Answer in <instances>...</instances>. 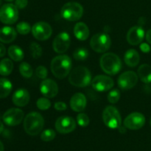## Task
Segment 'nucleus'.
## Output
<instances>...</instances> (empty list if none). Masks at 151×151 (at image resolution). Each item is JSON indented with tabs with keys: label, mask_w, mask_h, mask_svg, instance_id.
Returning <instances> with one entry per match:
<instances>
[{
	"label": "nucleus",
	"mask_w": 151,
	"mask_h": 151,
	"mask_svg": "<svg viewBox=\"0 0 151 151\" xmlns=\"http://www.w3.org/2000/svg\"><path fill=\"white\" fill-rule=\"evenodd\" d=\"M50 69L55 78L63 79L70 73L72 69V60L66 55L56 56L52 60Z\"/></svg>",
	"instance_id": "nucleus-1"
},
{
	"label": "nucleus",
	"mask_w": 151,
	"mask_h": 151,
	"mask_svg": "<svg viewBox=\"0 0 151 151\" xmlns=\"http://www.w3.org/2000/svg\"><path fill=\"white\" fill-rule=\"evenodd\" d=\"M100 67L109 75H115L122 69V61L118 55L112 52L105 53L100 60Z\"/></svg>",
	"instance_id": "nucleus-2"
},
{
	"label": "nucleus",
	"mask_w": 151,
	"mask_h": 151,
	"mask_svg": "<svg viewBox=\"0 0 151 151\" xmlns=\"http://www.w3.org/2000/svg\"><path fill=\"white\" fill-rule=\"evenodd\" d=\"M91 74L85 66H77L71 71L69 81L72 86L79 88L87 86L91 82Z\"/></svg>",
	"instance_id": "nucleus-3"
},
{
	"label": "nucleus",
	"mask_w": 151,
	"mask_h": 151,
	"mask_svg": "<svg viewBox=\"0 0 151 151\" xmlns=\"http://www.w3.org/2000/svg\"><path fill=\"white\" fill-rule=\"evenodd\" d=\"M44 125V119L38 112H31L24 119L25 132L30 136H36L41 133Z\"/></svg>",
	"instance_id": "nucleus-4"
},
{
	"label": "nucleus",
	"mask_w": 151,
	"mask_h": 151,
	"mask_svg": "<svg viewBox=\"0 0 151 151\" xmlns=\"http://www.w3.org/2000/svg\"><path fill=\"white\" fill-rule=\"evenodd\" d=\"M60 14L64 19L75 22L81 19L83 14V7L81 4L75 1L67 2L62 7Z\"/></svg>",
	"instance_id": "nucleus-5"
},
{
	"label": "nucleus",
	"mask_w": 151,
	"mask_h": 151,
	"mask_svg": "<svg viewBox=\"0 0 151 151\" xmlns=\"http://www.w3.org/2000/svg\"><path fill=\"white\" fill-rule=\"evenodd\" d=\"M103 119L105 125L111 129H116L121 126L122 118L119 111L115 107L109 106L103 112Z\"/></svg>",
	"instance_id": "nucleus-6"
},
{
	"label": "nucleus",
	"mask_w": 151,
	"mask_h": 151,
	"mask_svg": "<svg viewBox=\"0 0 151 151\" xmlns=\"http://www.w3.org/2000/svg\"><path fill=\"white\" fill-rule=\"evenodd\" d=\"M111 40L108 34L102 32L93 35L90 41V46L94 52L97 53H103L110 49Z\"/></svg>",
	"instance_id": "nucleus-7"
},
{
	"label": "nucleus",
	"mask_w": 151,
	"mask_h": 151,
	"mask_svg": "<svg viewBox=\"0 0 151 151\" xmlns=\"http://www.w3.org/2000/svg\"><path fill=\"white\" fill-rule=\"evenodd\" d=\"M19 19V11L15 4H5L0 8V21L5 24H13Z\"/></svg>",
	"instance_id": "nucleus-8"
},
{
	"label": "nucleus",
	"mask_w": 151,
	"mask_h": 151,
	"mask_svg": "<svg viewBox=\"0 0 151 151\" xmlns=\"http://www.w3.org/2000/svg\"><path fill=\"white\" fill-rule=\"evenodd\" d=\"M32 34L35 39L38 41H46L49 39L52 33V29L48 23L38 22L32 27Z\"/></svg>",
	"instance_id": "nucleus-9"
},
{
	"label": "nucleus",
	"mask_w": 151,
	"mask_h": 151,
	"mask_svg": "<svg viewBox=\"0 0 151 151\" xmlns=\"http://www.w3.org/2000/svg\"><path fill=\"white\" fill-rule=\"evenodd\" d=\"M23 111L16 108L8 109L3 114V122L8 126H16L19 125L24 119Z\"/></svg>",
	"instance_id": "nucleus-10"
},
{
	"label": "nucleus",
	"mask_w": 151,
	"mask_h": 151,
	"mask_svg": "<svg viewBox=\"0 0 151 151\" xmlns=\"http://www.w3.org/2000/svg\"><path fill=\"white\" fill-rule=\"evenodd\" d=\"M145 123V117L139 112H134L130 114L124 120V125L126 128L136 131L142 128Z\"/></svg>",
	"instance_id": "nucleus-11"
},
{
	"label": "nucleus",
	"mask_w": 151,
	"mask_h": 151,
	"mask_svg": "<svg viewBox=\"0 0 151 151\" xmlns=\"http://www.w3.org/2000/svg\"><path fill=\"white\" fill-rule=\"evenodd\" d=\"M138 82V75L133 71H127L121 74L118 78V86L123 90L134 88Z\"/></svg>",
	"instance_id": "nucleus-12"
},
{
	"label": "nucleus",
	"mask_w": 151,
	"mask_h": 151,
	"mask_svg": "<svg viewBox=\"0 0 151 151\" xmlns=\"http://www.w3.org/2000/svg\"><path fill=\"white\" fill-rule=\"evenodd\" d=\"M55 128L60 134H66L72 132L76 128V122L69 116H62L55 122Z\"/></svg>",
	"instance_id": "nucleus-13"
},
{
	"label": "nucleus",
	"mask_w": 151,
	"mask_h": 151,
	"mask_svg": "<svg viewBox=\"0 0 151 151\" xmlns=\"http://www.w3.org/2000/svg\"><path fill=\"white\" fill-rule=\"evenodd\" d=\"M114 85V83L111 78L106 75H97L91 81V86L93 88L100 92L109 91L113 88Z\"/></svg>",
	"instance_id": "nucleus-14"
},
{
	"label": "nucleus",
	"mask_w": 151,
	"mask_h": 151,
	"mask_svg": "<svg viewBox=\"0 0 151 151\" xmlns=\"http://www.w3.org/2000/svg\"><path fill=\"white\" fill-rule=\"evenodd\" d=\"M70 36L66 32H62L59 33L55 38L52 43V47L56 53L62 54L67 51L70 46Z\"/></svg>",
	"instance_id": "nucleus-15"
},
{
	"label": "nucleus",
	"mask_w": 151,
	"mask_h": 151,
	"mask_svg": "<svg viewBox=\"0 0 151 151\" xmlns=\"http://www.w3.org/2000/svg\"><path fill=\"white\" fill-rule=\"evenodd\" d=\"M41 94L47 98L55 97L58 93V86L55 81L52 79H44L40 85Z\"/></svg>",
	"instance_id": "nucleus-16"
},
{
	"label": "nucleus",
	"mask_w": 151,
	"mask_h": 151,
	"mask_svg": "<svg viewBox=\"0 0 151 151\" xmlns=\"http://www.w3.org/2000/svg\"><path fill=\"white\" fill-rule=\"evenodd\" d=\"M145 33L142 27L139 26L132 27L127 33V41L131 45L136 46L141 44Z\"/></svg>",
	"instance_id": "nucleus-17"
},
{
	"label": "nucleus",
	"mask_w": 151,
	"mask_h": 151,
	"mask_svg": "<svg viewBox=\"0 0 151 151\" xmlns=\"http://www.w3.org/2000/svg\"><path fill=\"white\" fill-rule=\"evenodd\" d=\"M69 103H70L71 109L74 111L81 112L86 107V97L82 93H76L70 99Z\"/></svg>",
	"instance_id": "nucleus-18"
},
{
	"label": "nucleus",
	"mask_w": 151,
	"mask_h": 151,
	"mask_svg": "<svg viewBox=\"0 0 151 151\" xmlns=\"http://www.w3.org/2000/svg\"><path fill=\"white\" fill-rule=\"evenodd\" d=\"M13 103L19 107H24L28 104L29 101V94L27 90L20 88L15 91L12 97Z\"/></svg>",
	"instance_id": "nucleus-19"
},
{
	"label": "nucleus",
	"mask_w": 151,
	"mask_h": 151,
	"mask_svg": "<svg viewBox=\"0 0 151 151\" xmlns=\"http://www.w3.org/2000/svg\"><path fill=\"white\" fill-rule=\"evenodd\" d=\"M16 29L11 27H3L0 29V42L10 44L16 39Z\"/></svg>",
	"instance_id": "nucleus-20"
},
{
	"label": "nucleus",
	"mask_w": 151,
	"mask_h": 151,
	"mask_svg": "<svg viewBox=\"0 0 151 151\" xmlns=\"http://www.w3.org/2000/svg\"><path fill=\"white\" fill-rule=\"evenodd\" d=\"M75 36L80 41H86L89 36V29L88 26L83 22H78L74 28Z\"/></svg>",
	"instance_id": "nucleus-21"
},
{
	"label": "nucleus",
	"mask_w": 151,
	"mask_h": 151,
	"mask_svg": "<svg viewBox=\"0 0 151 151\" xmlns=\"http://www.w3.org/2000/svg\"><path fill=\"white\" fill-rule=\"evenodd\" d=\"M124 60L127 66H130V67H135L139 64L140 61L139 54L137 50H134V49L128 50L125 52V56H124Z\"/></svg>",
	"instance_id": "nucleus-22"
},
{
	"label": "nucleus",
	"mask_w": 151,
	"mask_h": 151,
	"mask_svg": "<svg viewBox=\"0 0 151 151\" xmlns=\"http://www.w3.org/2000/svg\"><path fill=\"white\" fill-rule=\"evenodd\" d=\"M138 76L145 83H151V66L148 64L141 65L138 69Z\"/></svg>",
	"instance_id": "nucleus-23"
},
{
	"label": "nucleus",
	"mask_w": 151,
	"mask_h": 151,
	"mask_svg": "<svg viewBox=\"0 0 151 151\" xmlns=\"http://www.w3.org/2000/svg\"><path fill=\"white\" fill-rule=\"evenodd\" d=\"M11 82L6 78H0V98H5L12 91Z\"/></svg>",
	"instance_id": "nucleus-24"
},
{
	"label": "nucleus",
	"mask_w": 151,
	"mask_h": 151,
	"mask_svg": "<svg viewBox=\"0 0 151 151\" xmlns=\"http://www.w3.org/2000/svg\"><path fill=\"white\" fill-rule=\"evenodd\" d=\"M8 55L15 61H21L23 60L24 54L20 47L16 45H12L8 48Z\"/></svg>",
	"instance_id": "nucleus-25"
},
{
	"label": "nucleus",
	"mask_w": 151,
	"mask_h": 151,
	"mask_svg": "<svg viewBox=\"0 0 151 151\" xmlns=\"http://www.w3.org/2000/svg\"><path fill=\"white\" fill-rule=\"evenodd\" d=\"M13 69V63L9 58H4L0 61V75L7 76Z\"/></svg>",
	"instance_id": "nucleus-26"
},
{
	"label": "nucleus",
	"mask_w": 151,
	"mask_h": 151,
	"mask_svg": "<svg viewBox=\"0 0 151 151\" xmlns=\"http://www.w3.org/2000/svg\"><path fill=\"white\" fill-rule=\"evenodd\" d=\"M19 72L20 74L26 78H29L33 75V70L30 65L27 62H23L19 66Z\"/></svg>",
	"instance_id": "nucleus-27"
},
{
	"label": "nucleus",
	"mask_w": 151,
	"mask_h": 151,
	"mask_svg": "<svg viewBox=\"0 0 151 151\" xmlns=\"http://www.w3.org/2000/svg\"><path fill=\"white\" fill-rule=\"evenodd\" d=\"M29 50L33 58L38 59L42 55V48L37 43L32 42L29 47Z\"/></svg>",
	"instance_id": "nucleus-28"
},
{
	"label": "nucleus",
	"mask_w": 151,
	"mask_h": 151,
	"mask_svg": "<svg viewBox=\"0 0 151 151\" xmlns=\"http://www.w3.org/2000/svg\"><path fill=\"white\" fill-rule=\"evenodd\" d=\"M16 29H17V32L21 35H27L32 29V27L27 22H21L16 25Z\"/></svg>",
	"instance_id": "nucleus-29"
},
{
	"label": "nucleus",
	"mask_w": 151,
	"mask_h": 151,
	"mask_svg": "<svg viewBox=\"0 0 151 151\" xmlns=\"http://www.w3.org/2000/svg\"><path fill=\"white\" fill-rule=\"evenodd\" d=\"M36 106L40 110L46 111L51 107V102L47 97H41L37 100Z\"/></svg>",
	"instance_id": "nucleus-30"
},
{
	"label": "nucleus",
	"mask_w": 151,
	"mask_h": 151,
	"mask_svg": "<svg viewBox=\"0 0 151 151\" xmlns=\"http://www.w3.org/2000/svg\"><path fill=\"white\" fill-rule=\"evenodd\" d=\"M88 56V50L85 48H79L75 51L73 57L77 60H84L87 59Z\"/></svg>",
	"instance_id": "nucleus-31"
},
{
	"label": "nucleus",
	"mask_w": 151,
	"mask_h": 151,
	"mask_svg": "<svg viewBox=\"0 0 151 151\" xmlns=\"http://www.w3.org/2000/svg\"><path fill=\"white\" fill-rule=\"evenodd\" d=\"M56 134L53 130L47 129L43 131L41 134V139L44 142L52 141L55 137Z\"/></svg>",
	"instance_id": "nucleus-32"
},
{
	"label": "nucleus",
	"mask_w": 151,
	"mask_h": 151,
	"mask_svg": "<svg viewBox=\"0 0 151 151\" xmlns=\"http://www.w3.org/2000/svg\"><path fill=\"white\" fill-rule=\"evenodd\" d=\"M120 99V91L118 89H114L108 94V100L111 104H115Z\"/></svg>",
	"instance_id": "nucleus-33"
},
{
	"label": "nucleus",
	"mask_w": 151,
	"mask_h": 151,
	"mask_svg": "<svg viewBox=\"0 0 151 151\" xmlns=\"http://www.w3.org/2000/svg\"><path fill=\"white\" fill-rule=\"evenodd\" d=\"M77 122L81 127H86L89 124V118L86 114L81 113L77 116Z\"/></svg>",
	"instance_id": "nucleus-34"
},
{
	"label": "nucleus",
	"mask_w": 151,
	"mask_h": 151,
	"mask_svg": "<svg viewBox=\"0 0 151 151\" xmlns=\"http://www.w3.org/2000/svg\"><path fill=\"white\" fill-rule=\"evenodd\" d=\"M35 75L38 78L44 80L47 78V75H48V71L45 66H39L38 67H37L36 70H35Z\"/></svg>",
	"instance_id": "nucleus-35"
},
{
	"label": "nucleus",
	"mask_w": 151,
	"mask_h": 151,
	"mask_svg": "<svg viewBox=\"0 0 151 151\" xmlns=\"http://www.w3.org/2000/svg\"><path fill=\"white\" fill-rule=\"evenodd\" d=\"M28 0H16L15 5L18 9H24L27 6Z\"/></svg>",
	"instance_id": "nucleus-36"
},
{
	"label": "nucleus",
	"mask_w": 151,
	"mask_h": 151,
	"mask_svg": "<svg viewBox=\"0 0 151 151\" xmlns=\"http://www.w3.org/2000/svg\"><path fill=\"white\" fill-rule=\"evenodd\" d=\"M54 107L55 110L59 111H63L66 110V109H67V106L63 102H57V103H55Z\"/></svg>",
	"instance_id": "nucleus-37"
},
{
	"label": "nucleus",
	"mask_w": 151,
	"mask_h": 151,
	"mask_svg": "<svg viewBox=\"0 0 151 151\" xmlns=\"http://www.w3.org/2000/svg\"><path fill=\"white\" fill-rule=\"evenodd\" d=\"M140 50L143 52L144 53H148L150 51V47L146 43H142V44L140 45Z\"/></svg>",
	"instance_id": "nucleus-38"
},
{
	"label": "nucleus",
	"mask_w": 151,
	"mask_h": 151,
	"mask_svg": "<svg viewBox=\"0 0 151 151\" xmlns=\"http://www.w3.org/2000/svg\"><path fill=\"white\" fill-rule=\"evenodd\" d=\"M6 54V48L1 43H0V58H2Z\"/></svg>",
	"instance_id": "nucleus-39"
},
{
	"label": "nucleus",
	"mask_w": 151,
	"mask_h": 151,
	"mask_svg": "<svg viewBox=\"0 0 151 151\" xmlns=\"http://www.w3.org/2000/svg\"><path fill=\"white\" fill-rule=\"evenodd\" d=\"M145 38L147 42L151 44V29L147 31V32L145 34Z\"/></svg>",
	"instance_id": "nucleus-40"
},
{
	"label": "nucleus",
	"mask_w": 151,
	"mask_h": 151,
	"mask_svg": "<svg viewBox=\"0 0 151 151\" xmlns=\"http://www.w3.org/2000/svg\"><path fill=\"white\" fill-rule=\"evenodd\" d=\"M3 130H4V125H3L2 122H1V121H0V134H1V133H2Z\"/></svg>",
	"instance_id": "nucleus-41"
},
{
	"label": "nucleus",
	"mask_w": 151,
	"mask_h": 151,
	"mask_svg": "<svg viewBox=\"0 0 151 151\" xmlns=\"http://www.w3.org/2000/svg\"><path fill=\"white\" fill-rule=\"evenodd\" d=\"M125 128H122V127H119V131H120L121 133H125Z\"/></svg>",
	"instance_id": "nucleus-42"
},
{
	"label": "nucleus",
	"mask_w": 151,
	"mask_h": 151,
	"mask_svg": "<svg viewBox=\"0 0 151 151\" xmlns=\"http://www.w3.org/2000/svg\"><path fill=\"white\" fill-rule=\"evenodd\" d=\"M0 151H4V145L0 141Z\"/></svg>",
	"instance_id": "nucleus-43"
},
{
	"label": "nucleus",
	"mask_w": 151,
	"mask_h": 151,
	"mask_svg": "<svg viewBox=\"0 0 151 151\" xmlns=\"http://www.w3.org/2000/svg\"><path fill=\"white\" fill-rule=\"evenodd\" d=\"M5 1H14V0H5Z\"/></svg>",
	"instance_id": "nucleus-44"
},
{
	"label": "nucleus",
	"mask_w": 151,
	"mask_h": 151,
	"mask_svg": "<svg viewBox=\"0 0 151 151\" xmlns=\"http://www.w3.org/2000/svg\"><path fill=\"white\" fill-rule=\"evenodd\" d=\"M150 127H151V117H150Z\"/></svg>",
	"instance_id": "nucleus-45"
},
{
	"label": "nucleus",
	"mask_w": 151,
	"mask_h": 151,
	"mask_svg": "<svg viewBox=\"0 0 151 151\" xmlns=\"http://www.w3.org/2000/svg\"><path fill=\"white\" fill-rule=\"evenodd\" d=\"M1 0H0V5H1Z\"/></svg>",
	"instance_id": "nucleus-46"
}]
</instances>
